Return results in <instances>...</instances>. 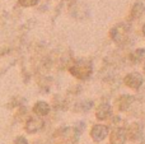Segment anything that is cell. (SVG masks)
Masks as SVG:
<instances>
[{
    "instance_id": "obj_11",
    "label": "cell",
    "mask_w": 145,
    "mask_h": 144,
    "mask_svg": "<svg viewBox=\"0 0 145 144\" xmlns=\"http://www.w3.org/2000/svg\"><path fill=\"white\" fill-rule=\"evenodd\" d=\"M33 112L36 115H38V116H46L50 112V105L45 101H38L33 106Z\"/></svg>"
},
{
    "instance_id": "obj_12",
    "label": "cell",
    "mask_w": 145,
    "mask_h": 144,
    "mask_svg": "<svg viewBox=\"0 0 145 144\" xmlns=\"http://www.w3.org/2000/svg\"><path fill=\"white\" fill-rule=\"evenodd\" d=\"M130 60L133 61V64H139L141 61L145 60V50L144 48H138L134 52H131L130 55Z\"/></svg>"
},
{
    "instance_id": "obj_17",
    "label": "cell",
    "mask_w": 145,
    "mask_h": 144,
    "mask_svg": "<svg viewBox=\"0 0 145 144\" xmlns=\"http://www.w3.org/2000/svg\"><path fill=\"white\" fill-rule=\"evenodd\" d=\"M144 73H145V64H144Z\"/></svg>"
},
{
    "instance_id": "obj_15",
    "label": "cell",
    "mask_w": 145,
    "mask_h": 144,
    "mask_svg": "<svg viewBox=\"0 0 145 144\" xmlns=\"http://www.w3.org/2000/svg\"><path fill=\"white\" fill-rule=\"evenodd\" d=\"M14 144H28V142L24 137H18L17 139L14 140Z\"/></svg>"
},
{
    "instance_id": "obj_16",
    "label": "cell",
    "mask_w": 145,
    "mask_h": 144,
    "mask_svg": "<svg viewBox=\"0 0 145 144\" xmlns=\"http://www.w3.org/2000/svg\"><path fill=\"white\" fill-rule=\"evenodd\" d=\"M143 33H144V36H145V24L143 26Z\"/></svg>"
},
{
    "instance_id": "obj_6",
    "label": "cell",
    "mask_w": 145,
    "mask_h": 144,
    "mask_svg": "<svg viewBox=\"0 0 145 144\" xmlns=\"http://www.w3.org/2000/svg\"><path fill=\"white\" fill-rule=\"evenodd\" d=\"M60 137L63 138L64 142H66V144H72L79 138V132L75 128H65L61 130Z\"/></svg>"
},
{
    "instance_id": "obj_14",
    "label": "cell",
    "mask_w": 145,
    "mask_h": 144,
    "mask_svg": "<svg viewBox=\"0 0 145 144\" xmlns=\"http://www.w3.org/2000/svg\"><path fill=\"white\" fill-rule=\"evenodd\" d=\"M40 0H19V4L23 5V7H32V5H36Z\"/></svg>"
},
{
    "instance_id": "obj_4",
    "label": "cell",
    "mask_w": 145,
    "mask_h": 144,
    "mask_svg": "<svg viewBox=\"0 0 145 144\" xmlns=\"http://www.w3.org/2000/svg\"><path fill=\"white\" fill-rule=\"evenodd\" d=\"M123 83L131 89H139L143 84V77L139 73H130L125 77Z\"/></svg>"
},
{
    "instance_id": "obj_7",
    "label": "cell",
    "mask_w": 145,
    "mask_h": 144,
    "mask_svg": "<svg viewBox=\"0 0 145 144\" xmlns=\"http://www.w3.org/2000/svg\"><path fill=\"white\" fill-rule=\"evenodd\" d=\"M126 139H127V135H126V129H123V128H116L111 133V144H123Z\"/></svg>"
},
{
    "instance_id": "obj_1",
    "label": "cell",
    "mask_w": 145,
    "mask_h": 144,
    "mask_svg": "<svg viewBox=\"0 0 145 144\" xmlns=\"http://www.w3.org/2000/svg\"><path fill=\"white\" fill-rule=\"evenodd\" d=\"M69 71H70V74L72 77L84 81V79L89 78V77L92 75L93 65H92V63H90L89 60H78L74 65L70 66Z\"/></svg>"
},
{
    "instance_id": "obj_10",
    "label": "cell",
    "mask_w": 145,
    "mask_h": 144,
    "mask_svg": "<svg viewBox=\"0 0 145 144\" xmlns=\"http://www.w3.org/2000/svg\"><path fill=\"white\" fill-rule=\"evenodd\" d=\"M111 115V106L107 102H103L99 106L97 107V111H95V117L98 120H106L108 116Z\"/></svg>"
},
{
    "instance_id": "obj_13",
    "label": "cell",
    "mask_w": 145,
    "mask_h": 144,
    "mask_svg": "<svg viewBox=\"0 0 145 144\" xmlns=\"http://www.w3.org/2000/svg\"><path fill=\"white\" fill-rule=\"evenodd\" d=\"M144 13H145V5L143 3H136L133 7V9H131V18H133V19L139 18V17H141Z\"/></svg>"
},
{
    "instance_id": "obj_5",
    "label": "cell",
    "mask_w": 145,
    "mask_h": 144,
    "mask_svg": "<svg viewBox=\"0 0 145 144\" xmlns=\"http://www.w3.org/2000/svg\"><path fill=\"white\" fill-rule=\"evenodd\" d=\"M43 125H45V122H43V120L41 119V117L33 116V117H31L27 121V124H25V130H27V133H29V134H33V133L40 132L43 128Z\"/></svg>"
},
{
    "instance_id": "obj_18",
    "label": "cell",
    "mask_w": 145,
    "mask_h": 144,
    "mask_svg": "<svg viewBox=\"0 0 145 144\" xmlns=\"http://www.w3.org/2000/svg\"><path fill=\"white\" fill-rule=\"evenodd\" d=\"M141 144H145V140H144V142H143V143H141Z\"/></svg>"
},
{
    "instance_id": "obj_3",
    "label": "cell",
    "mask_w": 145,
    "mask_h": 144,
    "mask_svg": "<svg viewBox=\"0 0 145 144\" xmlns=\"http://www.w3.org/2000/svg\"><path fill=\"white\" fill-rule=\"evenodd\" d=\"M108 134V126L106 125H102V124H97L92 128L90 130V137L94 142H102V140L106 139Z\"/></svg>"
},
{
    "instance_id": "obj_2",
    "label": "cell",
    "mask_w": 145,
    "mask_h": 144,
    "mask_svg": "<svg viewBox=\"0 0 145 144\" xmlns=\"http://www.w3.org/2000/svg\"><path fill=\"white\" fill-rule=\"evenodd\" d=\"M129 36V26L123 24V23H120L116 27H113L111 29V38H112L115 42L121 43L127 38Z\"/></svg>"
},
{
    "instance_id": "obj_8",
    "label": "cell",
    "mask_w": 145,
    "mask_h": 144,
    "mask_svg": "<svg viewBox=\"0 0 145 144\" xmlns=\"http://www.w3.org/2000/svg\"><path fill=\"white\" fill-rule=\"evenodd\" d=\"M126 135L127 138H130L131 140H138L140 139V137L143 135V126L139 122H133L130 124V126L126 129Z\"/></svg>"
},
{
    "instance_id": "obj_9",
    "label": "cell",
    "mask_w": 145,
    "mask_h": 144,
    "mask_svg": "<svg viewBox=\"0 0 145 144\" xmlns=\"http://www.w3.org/2000/svg\"><path fill=\"white\" fill-rule=\"evenodd\" d=\"M134 102V97L133 96H129V94H122L117 98L116 101V105H117V109L120 111H126L129 107L131 106V103Z\"/></svg>"
}]
</instances>
